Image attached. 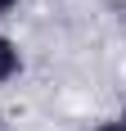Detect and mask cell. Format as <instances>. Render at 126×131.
<instances>
[{"label":"cell","instance_id":"obj_1","mask_svg":"<svg viewBox=\"0 0 126 131\" xmlns=\"http://www.w3.org/2000/svg\"><path fill=\"white\" fill-rule=\"evenodd\" d=\"M14 77H23V45L9 32H0V86H9Z\"/></svg>","mask_w":126,"mask_h":131},{"label":"cell","instance_id":"obj_2","mask_svg":"<svg viewBox=\"0 0 126 131\" xmlns=\"http://www.w3.org/2000/svg\"><path fill=\"white\" fill-rule=\"evenodd\" d=\"M18 5H23V0H0V18H9V14L18 9Z\"/></svg>","mask_w":126,"mask_h":131},{"label":"cell","instance_id":"obj_3","mask_svg":"<svg viewBox=\"0 0 126 131\" xmlns=\"http://www.w3.org/2000/svg\"><path fill=\"white\" fill-rule=\"evenodd\" d=\"M95 131H126V127H122V122H117V118H108V122H99V127H95Z\"/></svg>","mask_w":126,"mask_h":131},{"label":"cell","instance_id":"obj_4","mask_svg":"<svg viewBox=\"0 0 126 131\" xmlns=\"http://www.w3.org/2000/svg\"><path fill=\"white\" fill-rule=\"evenodd\" d=\"M0 131H9V127H5V118H0Z\"/></svg>","mask_w":126,"mask_h":131}]
</instances>
